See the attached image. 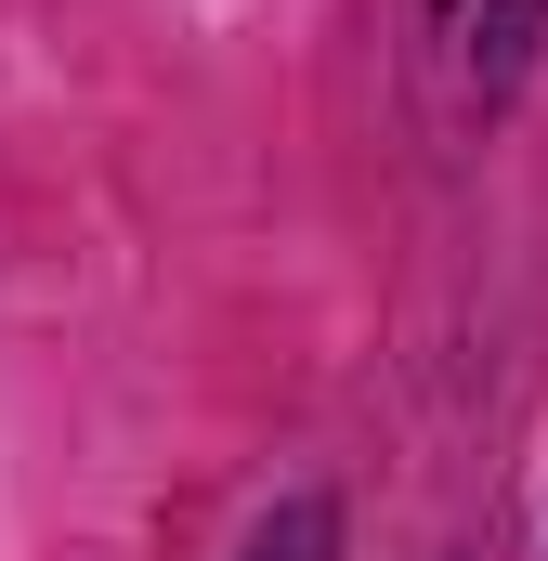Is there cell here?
Returning <instances> with one entry per match:
<instances>
[{
    "label": "cell",
    "instance_id": "1",
    "mask_svg": "<svg viewBox=\"0 0 548 561\" xmlns=\"http://www.w3.org/2000/svg\"><path fill=\"white\" fill-rule=\"evenodd\" d=\"M548 0H457V53H470V92H510L523 53H536Z\"/></svg>",
    "mask_w": 548,
    "mask_h": 561
},
{
    "label": "cell",
    "instance_id": "2",
    "mask_svg": "<svg viewBox=\"0 0 548 561\" xmlns=\"http://www.w3.org/2000/svg\"><path fill=\"white\" fill-rule=\"evenodd\" d=\"M249 561H340V510L327 496H287L262 536H249Z\"/></svg>",
    "mask_w": 548,
    "mask_h": 561
}]
</instances>
